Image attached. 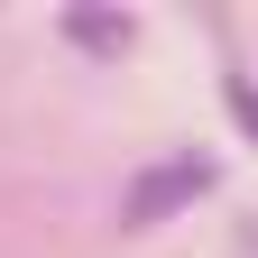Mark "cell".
Returning a JSON list of instances; mask_svg holds the SVG:
<instances>
[{
    "mask_svg": "<svg viewBox=\"0 0 258 258\" xmlns=\"http://www.w3.org/2000/svg\"><path fill=\"white\" fill-rule=\"evenodd\" d=\"M221 184V157H157V166H139L120 184V231H157V221H175L184 203H203V194Z\"/></svg>",
    "mask_w": 258,
    "mask_h": 258,
    "instance_id": "obj_1",
    "label": "cell"
},
{
    "mask_svg": "<svg viewBox=\"0 0 258 258\" xmlns=\"http://www.w3.org/2000/svg\"><path fill=\"white\" fill-rule=\"evenodd\" d=\"M221 111L240 120V139H258V83H249V74H231V83H221Z\"/></svg>",
    "mask_w": 258,
    "mask_h": 258,
    "instance_id": "obj_3",
    "label": "cell"
},
{
    "mask_svg": "<svg viewBox=\"0 0 258 258\" xmlns=\"http://www.w3.org/2000/svg\"><path fill=\"white\" fill-rule=\"evenodd\" d=\"M64 37L92 46V55H120L129 46V10H64Z\"/></svg>",
    "mask_w": 258,
    "mask_h": 258,
    "instance_id": "obj_2",
    "label": "cell"
}]
</instances>
